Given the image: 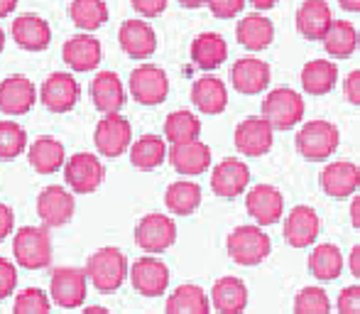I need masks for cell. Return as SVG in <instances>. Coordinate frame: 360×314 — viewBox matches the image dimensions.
<instances>
[{
	"label": "cell",
	"instance_id": "1",
	"mask_svg": "<svg viewBox=\"0 0 360 314\" xmlns=\"http://www.w3.org/2000/svg\"><path fill=\"white\" fill-rule=\"evenodd\" d=\"M84 270H86V275H89V282L98 292L120 290L123 282L130 277L128 258H125V253L115 246H103L96 253H91Z\"/></svg>",
	"mask_w": 360,
	"mask_h": 314
},
{
	"label": "cell",
	"instance_id": "2",
	"mask_svg": "<svg viewBox=\"0 0 360 314\" xmlns=\"http://www.w3.org/2000/svg\"><path fill=\"white\" fill-rule=\"evenodd\" d=\"M226 251L233 258V263L238 265H260L267 256L272 253V241L270 236L262 231V226L257 224H245L233 229L226 238Z\"/></svg>",
	"mask_w": 360,
	"mask_h": 314
},
{
	"label": "cell",
	"instance_id": "3",
	"mask_svg": "<svg viewBox=\"0 0 360 314\" xmlns=\"http://www.w3.org/2000/svg\"><path fill=\"white\" fill-rule=\"evenodd\" d=\"M13 256L20 268L42 270L52 263V236L42 226H22L15 231Z\"/></svg>",
	"mask_w": 360,
	"mask_h": 314
},
{
	"label": "cell",
	"instance_id": "4",
	"mask_svg": "<svg viewBox=\"0 0 360 314\" xmlns=\"http://www.w3.org/2000/svg\"><path fill=\"white\" fill-rule=\"evenodd\" d=\"M338 145H341V133L331 120H309L297 133V150L309 162L328 160L338 150Z\"/></svg>",
	"mask_w": 360,
	"mask_h": 314
},
{
	"label": "cell",
	"instance_id": "5",
	"mask_svg": "<svg viewBox=\"0 0 360 314\" xmlns=\"http://www.w3.org/2000/svg\"><path fill=\"white\" fill-rule=\"evenodd\" d=\"M262 115L270 120L275 130H292L304 118V99L299 96V91L289 86L272 89L262 99Z\"/></svg>",
	"mask_w": 360,
	"mask_h": 314
},
{
	"label": "cell",
	"instance_id": "6",
	"mask_svg": "<svg viewBox=\"0 0 360 314\" xmlns=\"http://www.w3.org/2000/svg\"><path fill=\"white\" fill-rule=\"evenodd\" d=\"M86 290H89V275L81 268H54L52 277H49V297L57 307L64 310H74L81 307L86 300Z\"/></svg>",
	"mask_w": 360,
	"mask_h": 314
},
{
	"label": "cell",
	"instance_id": "7",
	"mask_svg": "<svg viewBox=\"0 0 360 314\" xmlns=\"http://www.w3.org/2000/svg\"><path fill=\"white\" fill-rule=\"evenodd\" d=\"M94 143L98 155L103 157H120L133 145V125L125 115L108 113L98 120L94 130Z\"/></svg>",
	"mask_w": 360,
	"mask_h": 314
},
{
	"label": "cell",
	"instance_id": "8",
	"mask_svg": "<svg viewBox=\"0 0 360 314\" xmlns=\"http://www.w3.org/2000/svg\"><path fill=\"white\" fill-rule=\"evenodd\" d=\"M105 180V167L94 153H76L64 165V182L74 194H91Z\"/></svg>",
	"mask_w": 360,
	"mask_h": 314
},
{
	"label": "cell",
	"instance_id": "9",
	"mask_svg": "<svg viewBox=\"0 0 360 314\" xmlns=\"http://www.w3.org/2000/svg\"><path fill=\"white\" fill-rule=\"evenodd\" d=\"M130 96L143 106H160L169 96V77L157 64H140L128 81Z\"/></svg>",
	"mask_w": 360,
	"mask_h": 314
},
{
	"label": "cell",
	"instance_id": "10",
	"mask_svg": "<svg viewBox=\"0 0 360 314\" xmlns=\"http://www.w3.org/2000/svg\"><path fill=\"white\" fill-rule=\"evenodd\" d=\"M176 241V224L172 216L165 214H147L135 226V243L150 256L169 251Z\"/></svg>",
	"mask_w": 360,
	"mask_h": 314
},
{
	"label": "cell",
	"instance_id": "11",
	"mask_svg": "<svg viewBox=\"0 0 360 314\" xmlns=\"http://www.w3.org/2000/svg\"><path fill=\"white\" fill-rule=\"evenodd\" d=\"M76 211V199L74 191H69L67 187H44L37 196V216L44 226L49 229H59V226H67L74 219Z\"/></svg>",
	"mask_w": 360,
	"mask_h": 314
},
{
	"label": "cell",
	"instance_id": "12",
	"mask_svg": "<svg viewBox=\"0 0 360 314\" xmlns=\"http://www.w3.org/2000/svg\"><path fill=\"white\" fill-rule=\"evenodd\" d=\"M275 143V128L265 115H250L236 128V148L245 157L267 155Z\"/></svg>",
	"mask_w": 360,
	"mask_h": 314
},
{
	"label": "cell",
	"instance_id": "13",
	"mask_svg": "<svg viewBox=\"0 0 360 314\" xmlns=\"http://www.w3.org/2000/svg\"><path fill=\"white\" fill-rule=\"evenodd\" d=\"M81 99V86L69 72H54L44 79L39 89V101L52 113H69Z\"/></svg>",
	"mask_w": 360,
	"mask_h": 314
},
{
	"label": "cell",
	"instance_id": "14",
	"mask_svg": "<svg viewBox=\"0 0 360 314\" xmlns=\"http://www.w3.org/2000/svg\"><path fill=\"white\" fill-rule=\"evenodd\" d=\"M245 209L257 226H272L285 216V196L272 184H255L245 194Z\"/></svg>",
	"mask_w": 360,
	"mask_h": 314
},
{
	"label": "cell",
	"instance_id": "15",
	"mask_svg": "<svg viewBox=\"0 0 360 314\" xmlns=\"http://www.w3.org/2000/svg\"><path fill=\"white\" fill-rule=\"evenodd\" d=\"M248 184H250V167L243 160L228 157L211 170V189L221 199H236V196L245 194Z\"/></svg>",
	"mask_w": 360,
	"mask_h": 314
},
{
	"label": "cell",
	"instance_id": "16",
	"mask_svg": "<svg viewBox=\"0 0 360 314\" xmlns=\"http://www.w3.org/2000/svg\"><path fill=\"white\" fill-rule=\"evenodd\" d=\"M130 282L143 297H160L169 287V268L155 256H143L130 265Z\"/></svg>",
	"mask_w": 360,
	"mask_h": 314
},
{
	"label": "cell",
	"instance_id": "17",
	"mask_svg": "<svg viewBox=\"0 0 360 314\" xmlns=\"http://www.w3.org/2000/svg\"><path fill=\"white\" fill-rule=\"evenodd\" d=\"M62 59L76 74L94 72L101 64V59H103V47H101V42L94 37V32H79L64 42Z\"/></svg>",
	"mask_w": 360,
	"mask_h": 314
},
{
	"label": "cell",
	"instance_id": "18",
	"mask_svg": "<svg viewBox=\"0 0 360 314\" xmlns=\"http://www.w3.org/2000/svg\"><path fill=\"white\" fill-rule=\"evenodd\" d=\"M39 91L22 74H13L0 81V113L5 115H25L32 111Z\"/></svg>",
	"mask_w": 360,
	"mask_h": 314
},
{
	"label": "cell",
	"instance_id": "19",
	"mask_svg": "<svg viewBox=\"0 0 360 314\" xmlns=\"http://www.w3.org/2000/svg\"><path fill=\"white\" fill-rule=\"evenodd\" d=\"M319 231H321V221H319V214L307 204L294 206L292 211L285 216V241L292 248H309L316 243Z\"/></svg>",
	"mask_w": 360,
	"mask_h": 314
},
{
	"label": "cell",
	"instance_id": "20",
	"mask_svg": "<svg viewBox=\"0 0 360 314\" xmlns=\"http://www.w3.org/2000/svg\"><path fill=\"white\" fill-rule=\"evenodd\" d=\"M360 187V167L346 160L328 162L321 172V189L331 199H348L356 196Z\"/></svg>",
	"mask_w": 360,
	"mask_h": 314
},
{
	"label": "cell",
	"instance_id": "21",
	"mask_svg": "<svg viewBox=\"0 0 360 314\" xmlns=\"http://www.w3.org/2000/svg\"><path fill=\"white\" fill-rule=\"evenodd\" d=\"M272 79V69L267 62L257 57H243L233 64L231 69V84L238 94H245V96H255L262 94V91L270 86Z\"/></svg>",
	"mask_w": 360,
	"mask_h": 314
},
{
	"label": "cell",
	"instance_id": "22",
	"mask_svg": "<svg viewBox=\"0 0 360 314\" xmlns=\"http://www.w3.org/2000/svg\"><path fill=\"white\" fill-rule=\"evenodd\" d=\"M13 39L18 47H22L25 52H44L52 42V27L44 18L39 15H32V13H25V15H18L13 20Z\"/></svg>",
	"mask_w": 360,
	"mask_h": 314
},
{
	"label": "cell",
	"instance_id": "23",
	"mask_svg": "<svg viewBox=\"0 0 360 314\" xmlns=\"http://www.w3.org/2000/svg\"><path fill=\"white\" fill-rule=\"evenodd\" d=\"M118 42L133 59H147L157 52V32L145 20H125L118 30Z\"/></svg>",
	"mask_w": 360,
	"mask_h": 314
},
{
	"label": "cell",
	"instance_id": "24",
	"mask_svg": "<svg viewBox=\"0 0 360 314\" xmlns=\"http://www.w3.org/2000/svg\"><path fill=\"white\" fill-rule=\"evenodd\" d=\"M89 94H91V103L103 115L120 113V108L125 106V86L115 72L96 74V77L91 79Z\"/></svg>",
	"mask_w": 360,
	"mask_h": 314
},
{
	"label": "cell",
	"instance_id": "25",
	"mask_svg": "<svg viewBox=\"0 0 360 314\" xmlns=\"http://www.w3.org/2000/svg\"><path fill=\"white\" fill-rule=\"evenodd\" d=\"M331 25H333V15L326 0H304V3L299 5L297 30L304 39L319 42V39L326 37Z\"/></svg>",
	"mask_w": 360,
	"mask_h": 314
},
{
	"label": "cell",
	"instance_id": "26",
	"mask_svg": "<svg viewBox=\"0 0 360 314\" xmlns=\"http://www.w3.org/2000/svg\"><path fill=\"white\" fill-rule=\"evenodd\" d=\"M169 162L179 175L196 177L204 175L211 167V148L204 140H191V143H179L169 148Z\"/></svg>",
	"mask_w": 360,
	"mask_h": 314
},
{
	"label": "cell",
	"instance_id": "27",
	"mask_svg": "<svg viewBox=\"0 0 360 314\" xmlns=\"http://www.w3.org/2000/svg\"><path fill=\"white\" fill-rule=\"evenodd\" d=\"M191 103L199 113L204 115H218L226 111L228 106V89L221 79L214 74H206V77L196 79L191 86Z\"/></svg>",
	"mask_w": 360,
	"mask_h": 314
},
{
	"label": "cell",
	"instance_id": "28",
	"mask_svg": "<svg viewBox=\"0 0 360 314\" xmlns=\"http://www.w3.org/2000/svg\"><path fill=\"white\" fill-rule=\"evenodd\" d=\"M211 305L218 314H243L248 307V285L240 277H221L211 287Z\"/></svg>",
	"mask_w": 360,
	"mask_h": 314
},
{
	"label": "cell",
	"instance_id": "29",
	"mask_svg": "<svg viewBox=\"0 0 360 314\" xmlns=\"http://www.w3.org/2000/svg\"><path fill=\"white\" fill-rule=\"evenodd\" d=\"M236 37L238 42L243 44L250 52H262L272 44L275 39V25H272L270 18L260 13H250L238 23L236 27Z\"/></svg>",
	"mask_w": 360,
	"mask_h": 314
},
{
	"label": "cell",
	"instance_id": "30",
	"mask_svg": "<svg viewBox=\"0 0 360 314\" xmlns=\"http://www.w3.org/2000/svg\"><path fill=\"white\" fill-rule=\"evenodd\" d=\"M67 150L59 143L57 138H49V135H42L37 138L32 145L27 148V162L34 172L39 175H52V172L62 170L67 165Z\"/></svg>",
	"mask_w": 360,
	"mask_h": 314
},
{
	"label": "cell",
	"instance_id": "31",
	"mask_svg": "<svg viewBox=\"0 0 360 314\" xmlns=\"http://www.w3.org/2000/svg\"><path fill=\"white\" fill-rule=\"evenodd\" d=\"M228 59V44L218 32H201L191 42V62L201 72H214Z\"/></svg>",
	"mask_w": 360,
	"mask_h": 314
},
{
	"label": "cell",
	"instance_id": "32",
	"mask_svg": "<svg viewBox=\"0 0 360 314\" xmlns=\"http://www.w3.org/2000/svg\"><path fill=\"white\" fill-rule=\"evenodd\" d=\"M302 89L309 96H326L333 91L338 81V67L331 59H311L302 69Z\"/></svg>",
	"mask_w": 360,
	"mask_h": 314
},
{
	"label": "cell",
	"instance_id": "33",
	"mask_svg": "<svg viewBox=\"0 0 360 314\" xmlns=\"http://www.w3.org/2000/svg\"><path fill=\"white\" fill-rule=\"evenodd\" d=\"M211 297L199 285H179L167 297L165 314H211Z\"/></svg>",
	"mask_w": 360,
	"mask_h": 314
},
{
	"label": "cell",
	"instance_id": "34",
	"mask_svg": "<svg viewBox=\"0 0 360 314\" xmlns=\"http://www.w3.org/2000/svg\"><path fill=\"white\" fill-rule=\"evenodd\" d=\"M165 160H169V148H167V138L160 135H143L130 145V162L133 167L143 172L157 170Z\"/></svg>",
	"mask_w": 360,
	"mask_h": 314
},
{
	"label": "cell",
	"instance_id": "35",
	"mask_svg": "<svg viewBox=\"0 0 360 314\" xmlns=\"http://www.w3.org/2000/svg\"><path fill=\"white\" fill-rule=\"evenodd\" d=\"M309 272H311L316 280H336L343 270V253L338 251V246L333 243H319L309 253Z\"/></svg>",
	"mask_w": 360,
	"mask_h": 314
},
{
	"label": "cell",
	"instance_id": "36",
	"mask_svg": "<svg viewBox=\"0 0 360 314\" xmlns=\"http://www.w3.org/2000/svg\"><path fill=\"white\" fill-rule=\"evenodd\" d=\"M165 204L174 216H191L201 206V187L191 180L172 182L165 191Z\"/></svg>",
	"mask_w": 360,
	"mask_h": 314
},
{
	"label": "cell",
	"instance_id": "37",
	"mask_svg": "<svg viewBox=\"0 0 360 314\" xmlns=\"http://www.w3.org/2000/svg\"><path fill=\"white\" fill-rule=\"evenodd\" d=\"M323 49L331 54L333 59H348L360 44V34L346 20H333V25L328 27L326 37L321 39Z\"/></svg>",
	"mask_w": 360,
	"mask_h": 314
},
{
	"label": "cell",
	"instance_id": "38",
	"mask_svg": "<svg viewBox=\"0 0 360 314\" xmlns=\"http://www.w3.org/2000/svg\"><path fill=\"white\" fill-rule=\"evenodd\" d=\"M201 135V118L191 111H174V113L167 115L165 120V138L169 145L179 143H191V140H199Z\"/></svg>",
	"mask_w": 360,
	"mask_h": 314
},
{
	"label": "cell",
	"instance_id": "39",
	"mask_svg": "<svg viewBox=\"0 0 360 314\" xmlns=\"http://www.w3.org/2000/svg\"><path fill=\"white\" fill-rule=\"evenodd\" d=\"M69 18L84 32H96L108 20V5H105V0H72Z\"/></svg>",
	"mask_w": 360,
	"mask_h": 314
},
{
	"label": "cell",
	"instance_id": "40",
	"mask_svg": "<svg viewBox=\"0 0 360 314\" xmlns=\"http://www.w3.org/2000/svg\"><path fill=\"white\" fill-rule=\"evenodd\" d=\"M27 150V133L15 120H0V160H15Z\"/></svg>",
	"mask_w": 360,
	"mask_h": 314
},
{
	"label": "cell",
	"instance_id": "41",
	"mask_svg": "<svg viewBox=\"0 0 360 314\" xmlns=\"http://www.w3.org/2000/svg\"><path fill=\"white\" fill-rule=\"evenodd\" d=\"M294 314H331V300L319 285L302 287L294 297Z\"/></svg>",
	"mask_w": 360,
	"mask_h": 314
},
{
	"label": "cell",
	"instance_id": "42",
	"mask_svg": "<svg viewBox=\"0 0 360 314\" xmlns=\"http://www.w3.org/2000/svg\"><path fill=\"white\" fill-rule=\"evenodd\" d=\"M52 310V297L39 287H25L15 295L13 314H49Z\"/></svg>",
	"mask_w": 360,
	"mask_h": 314
},
{
	"label": "cell",
	"instance_id": "43",
	"mask_svg": "<svg viewBox=\"0 0 360 314\" xmlns=\"http://www.w3.org/2000/svg\"><path fill=\"white\" fill-rule=\"evenodd\" d=\"M18 287V268L8 258H0V300L10 297Z\"/></svg>",
	"mask_w": 360,
	"mask_h": 314
},
{
	"label": "cell",
	"instance_id": "44",
	"mask_svg": "<svg viewBox=\"0 0 360 314\" xmlns=\"http://www.w3.org/2000/svg\"><path fill=\"white\" fill-rule=\"evenodd\" d=\"M248 0H206V8L211 10V15L221 20H231L236 15H240V10L245 8Z\"/></svg>",
	"mask_w": 360,
	"mask_h": 314
},
{
	"label": "cell",
	"instance_id": "45",
	"mask_svg": "<svg viewBox=\"0 0 360 314\" xmlns=\"http://www.w3.org/2000/svg\"><path fill=\"white\" fill-rule=\"evenodd\" d=\"M338 314H360V285H348L338 295Z\"/></svg>",
	"mask_w": 360,
	"mask_h": 314
},
{
	"label": "cell",
	"instance_id": "46",
	"mask_svg": "<svg viewBox=\"0 0 360 314\" xmlns=\"http://www.w3.org/2000/svg\"><path fill=\"white\" fill-rule=\"evenodd\" d=\"M133 3V10L143 18H157L167 10V3L169 0H130Z\"/></svg>",
	"mask_w": 360,
	"mask_h": 314
},
{
	"label": "cell",
	"instance_id": "47",
	"mask_svg": "<svg viewBox=\"0 0 360 314\" xmlns=\"http://www.w3.org/2000/svg\"><path fill=\"white\" fill-rule=\"evenodd\" d=\"M343 94L351 101L353 106H360V69L351 72L346 79H343Z\"/></svg>",
	"mask_w": 360,
	"mask_h": 314
},
{
	"label": "cell",
	"instance_id": "48",
	"mask_svg": "<svg viewBox=\"0 0 360 314\" xmlns=\"http://www.w3.org/2000/svg\"><path fill=\"white\" fill-rule=\"evenodd\" d=\"M13 229H15L13 209H10L8 204H3V201H0V243H3L10 234H13Z\"/></svg>",
	"mask_w": 360,
	"mask_h": 314
},
{
	"label": "cell",
	"instance_id": "49",
	"mask_svg": "<svg viewBox=\"0 0 360 314\" xmlns=\"http://www.w3.org/2000/svg\"><path fill=\"white\" fill-rule=\"evenodd\" d=\"M348 265H351V272L360 280V243L351 251V256H348Z\"/></svg>",
	"mask_w": 360,
	"mask_h": 314
},
{
	"label": "cell",
	"instance_id": "50",
	"mask_svg": "<svg viewBox=\"0 0 360 314\" xmlns=\"http://www.w3.org/2000/svg\"><path fill=\"white\" fill-rule=\"evenodd\" d=\"M351 224H353V229L360 231V194L353 196V201H351Z\"/></svg>",
	"mask_w": 360,
	"mask_h": 314
},
{
	"label": "cell",
	"instance_id": "51",
	"mask_svg": "<svg viewBox=\"0 0 360 314\" xmlns=\"http://www.w3.org/2000/svg\"><path fill=\"white\" fill-rule=\"evenodd\" d=\"M15 8H18V0H0V20L13 15Z\"/></svg>",
	"mask_w": 360,
	"mask_h": 314
},
{
	"label": "cell",
	"instance_id": "52",
	"mask_svg": "<svg viewBox=\"0 0 360 314\" xmlns=\"http://www.w3.org/2000/svg\"><path fill=\"white\" fill-rule=\"evenodd\" d=\"M248 3H250L255 10H270L277 5V0H248Z\"/></svg>",
	"mask_w": 360,
	"mask_h": 314
},
{
	"label": "cell",
	"instance_id": "53",
	"mask_svg": "<svg viewBox=\"0 0 360 314\" xmlns=\"http://www.w3.org/2000/svg\"><path fill=\"white\" fill-rule=\"evenodd\" d=\"M338 5L348 13H360V0H338Z\"/></svg>",
	"mask_w": 360,
	"mask_h": 314
},
{
	"label": "cell",
	"instance_id": "54",
	"mask_svg": "<svg viewBox=\"0 0 360 314\" xmlns=\"http://www.w3.org/2000/svg\"><path fill=\"white\" fill-rule=\"evenodd\" d=\"M181 8H189V10H196L201 8V5H206V0H179Z\"/></svg>",
	"mask_w": 360,
	"mask_h": 314
},
{
	"label": "cell",
	"instance_id": "55",
	"mask_svg": "<svg viewBox=\"0 0 360 314\" xmlns=\"http://www.w3.org/2000/svg\"><path fill=\"white\" fill-rule=\"evenodd\" d=\"M81 314H110V312L105 310V307H101V305H91V307H86Z\"/></svg>",
	"mask_w": 360,
	"mask_h": 314
},
{
	"label": "cell",
	"instance_id": "56",
	"mask_svg": "<svg viewBox=\"0 0 360 314\" xmlns=\"http://www.w3.org/2000/svg\"><path fill=\"white\" fill-rule=\"evenodd\" d=\"M5 49V32H3V27H0V52Z\"/></svg>",
	"mask_w": 360,
	"mask_h": 314
}]
</instances>
